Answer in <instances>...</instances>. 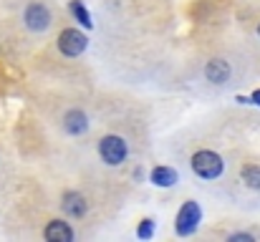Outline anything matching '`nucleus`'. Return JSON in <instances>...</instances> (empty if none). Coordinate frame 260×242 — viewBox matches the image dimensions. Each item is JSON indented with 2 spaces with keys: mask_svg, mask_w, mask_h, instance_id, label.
I'll list each match as a JSON object with an SVG mask.
<instances>
[{
  "mask_svg": "<svg viewBox=\"0 0 260 242\" xmlns=\"http://www.w3.org/2000/svg\"><path fill=\"white\" fill-rule=\"evenodd\" d=\"M189 166H192V171H194L200 179H217V177L222 174V169H225V161H222V157H220L217 152H212V149H200V152L192 154Z\"/></svg>",
  "mask_w": 260,
  "mask_h": 242,
  "instance_id": "nucleus-1",
  "label": "nucleus"
},
{
  "mask_svg": "<svg viewBox=\"0 0 260 242\" xmlns=\"http://www.w3.org/2000/svg\"><path fill=\"white\" fill-rule=\"evenodd\" d=\"M200 222H202V207H200V202L184 199L182 207H179V212H177V217H174V232L179 237H189V235L197 232Z\"/></svg>",
  "mask_w": 260,
  "mask_h": 242,
  "instance_id": "nucleus-2",
  "label": "nucleus"
},
{
  "mask_svg": "<svg viewBox=\"0 0 260 242\" xmlns=\"http://www.w3.org/2000/svg\"><path fill=\"white\" fill-rule=\"evenodd\" d=\"M99 157H101L104 164H109V166L124 164L126 157H129V144H126V139L119 136V134H106V136H101V142H99Z\"/></svg>",
  "mask_w": 260,
  "mask_h": 242,
  "instance_id": "nucleus-3",
  "label": "nucleus"
},
{
  "mask_svg": "<svg viewBox=\"0 0 260 242\" xmlns=\"http://www.w3.org/2000/svg\"><path fill=\"white\" fill-rule=\"evenodd\" d=\"M56 46H58L61 56H66V58H79V56L86 51L88 38H86V33L79 30V28H63V30L58 33V38H56Z\"/></svg>",
  "mask_w": 260,
  "mask_h": 242,
  "instance_id": "nucleus-4",
  "label": "nucleus"
},
{
  "mask_svg": "<svg viewBox=\"0 0 260 242\" xmlns=\"http://www.w3.org/2000/svg\"><path fill=\"white\" fill-rule=\"evenodd\" d=\"M23 20H25V25H28L33 33H43V30L51 25L53 15H51L48 5H43V3H30V5L25 8V13H23Z\"/></svg>",
  "mask_w": 260,
  "mask_h": 242,
  "instance_id": "nucleus-5",
  "label": "nucleus"
},
{
  "mask_svg": "<svg viewBox=\"0 0 260 242\" xmlns=\"http://www.w3.org/2000/svg\"><path fill=\"white\" fill-rule=\"evenodd\" d=\"M61 210H63V215H69L74 220H84L88 215V199L81 192H66L61 197Z\"/></svg>",
  "mask_w": 260,
  "mask_h": 242,
  "instance_id": "nucleus-6",
  "label": "nucleus"
},
{
  "mask_svg": "<svg viewBox=\"0 0 260 242\" xmlns=\"http://www.w3.org/2000/svg\"><path fill=\"white\" fill-rule=\"evenodd\" d=\"M43 240L48 242H74L76 240V232L74 227L66 222V220H51L43 230Z\"/></svg>",
  "mask_w": 260,
  "mask_h": 242,
  "instance_id": "nucleus-7",
  "label": "nucleus"
},
{
  "mask_svg": "<svg viewBox=\"0 0 260 242\" xmlns=\"http://www.w3.org/2000/svg\"><path fill=\"white\" fill-rule=\"evenodd\" d=\"M63 129H66L69 134H74V136H81V134L88 129V116L81 111V109L66 111V116H63Z\"/></svg>",
  "mask_w": 260,
  "mask_h": 242,
  "instance_id": "nucleus-8",
  "label": "nucleus"
},
{
  "mask_svg": "<svg viewBox=\"0 0 260 242\" xmlns=\"http://www.w3.org/2000/svg\"><path fill=\"white\" fill-rule=\"evenodd\" d=\"M149 182H152L154 187H162V189H167V187H174V184L179 182V174L174 171L172 166H167V164H159V166H154V169L149 171Z\"/></svg>",
  "mask_w": 260,
  "mask_h": 242,
  "instance_id": "nucleus-9",
  "label": "nucleus"
},
{
  "mask_svg": "<svg viewBox=\"0 0 260 242\" xmlns=\"http://www.w3.org/2000/svg\"><path fill=\"white\" fill-rule=\"evenodd\" d=\"M205 79L210 81V83H225V81H230V63L228 61H222V58H212L207 66H205Z\"/></svg>",
  "mask_w": 260,
  "mask_h": 242,
  "instance_id": "nucleus-10",
  "label": "nucleus"
},
{
  "mask_svg": "<svg viewBox=\"0 0 260 242\" xmlns=\"http://www.w3.org/2000/svg\"><path fill=\"white\" fill-rule=\"evenodd\" d=\"M240 182H243L248 189L260 192V164H245L243 171H240Z\"/></svg>",
  "mask_w": 260,
  "mask_h": 242,
  "instance_id": "nucleus-11",
  "label": "nucleus"
},
{
  "mask_svg": "<svg viewBox=\"0 0 260 242\" xmlns=\"http://www.w3.org/2000/svg\"><path fill=\"white\" fill-rule=\"evenodd\" d=\"M69 10H71V15H74L84 28H93V20H91V15H88L84 0H71V3H69Z\"/></svg>",
  "mask_w": 260,
  "mask_h": 242,
  "instance_id": "nucleus-12",
  "label": "nucleus"
},
{
  "mask_svg": "<svg viewBox=\"0 0 260 242\" xmlns=\"http://www.w3.org/2000/svg\"><path fill=\"white\" fill-rule=\"evenodd\" d=\"M154 230H157V222L152 217H144L139 222V227H137V237L139 240H149V237H154Z\"/></svg>",
  "mask_w": 260,
  "mask_h": 242,
  "instance_id": "nucleus-13",
  "label": "nucleus"
},
{
  "mask_svg": "<svg viewBox=\"0 0 260 242\" xmlns=\"http://www.w3.org/2000/svg\"><path fill=\"white\" fill-rule=\"evenodd\" d=\"M228 242H255V237L250 232H233L228 235Z\"/></svg>",
  "mask_w": 260,
  "mask_h": 242,
  "instance_id": "nucleus-14",
  "label": "nucleus"
},
{
  "mask_svg": "<svg viewBox=\"0 0 260 242\" xmlns=\"http://www.w3.org/2000/svg\"><path fill=\"white\" fill-rule=\"evenodd\" d=\"M258 36H260V25H258Z\"/></svg>",
  "mask_w": 260,
  "mask_h": 242,
  "instance_id": "nucleus-15",
  "label": "nucleus"
}]
</instances>
